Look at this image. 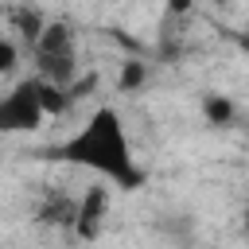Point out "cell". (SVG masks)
Returning <instances> with one entry per match:
<instances>
[{"instance_id": "6da1fadb", "label": "cell", "mask_w": 249, "mask_h": 249, "mask_svg": "<svg viewBox=\"0 0 249 249\" xmlns=\"http://www.w3.org/2000/svg\"><path fill=\"white\" fill-rule=\"evenodd\" d=\"M51 160H62V163H74V167H89L97 179H109L124 191L140 187L144 183V171L132 156V144H128V132L117 117L113 105H101L93 109V117L74 132L66 136L62 144H54L47 152Z\"/></svg>"}, {"instance_id": "7a4b0ae2", "label": "cell", "mask_w": 249, "mask_h": 249, "mask_svg": "<svg viewBox=\"0 0 249 249\" xmlns=\"http://www.w3.org/2000/svg\"><path fill=\"white\" fill-rule=\"evenodd\" d=\"M27 51H31V62H35L39 78L74 89V82L82 74V62H78L82 54H78V31H74L70 19H47Z\"/></svg>"}, {"instance_id": "3957f363", "label": "cell", "mask_w": 249, "mask_h": 249, "mask_svg": "<svg viewBox=\"0 0 249 249\" xmlns=\"http://www.w3.org/2000/svg\"><path fill=\"white\" fill-rule=\"evenodd\" d=\"M43 121H51V113H47V101H43L39 74L23 78L12 93L0 97V132H31Z\"/></svg>"}, {"instance_id": "277c9868", "label": "cell", "mask_w": 249, "mask_h": 249, "mask_svg": "<svg viewBox=\"0 0 249 249\" xmlns=\"http://www.w3.org/2000/svg\"><path fill=\"white\" fill-rule=\"evenodd\" d=\"M113 214V195H109V179H93L89 187L78 191V214H74V226L70 233L78 241H97L105 233V222Z\"/></svg>"}, {"instance_id": "5b68a950", "label": "cell", "mask_w": 249, "mask_h": 249, "mask_svg": "<svg viewBox=\"0 0 249 249\" xmlns=\"http://www.w3.org/2000/svg\"><path fill=\"white\" fill-rule=\"evenodd\" d=\"M74 214H78V191H70L62 183H43L35 191V202H31V222L35 226H43V230H70Z\"/></svg>"}, {"instance_id": "8992f818", "label": "cell", "mask_w": 249, "mask_h": 249, "mask_svg": "<svg viewBox=\"0 0 249 249\" xmlns=\"http://www.w3.org/2000/svg\"><path fill=\"white\" fill-rule=\"evenodd\" d=\"M202 113H206L210 124H233V105L222 93H206L202 97Z\"/></svg>"}, {"instance_id": "52a82bcc", "label": "cell", "mask_w": 249, "mask_h": 249, "mask_svg": "<svg viewBox=\"0 0 249 249\" xmlns=\"http://www.w3.org/2000/svg\"><path fill=\"white\" fill-rule=\"evenodd\" d=\"M144 82V66L140 62H124V70H121V78H117V86H121V93H128V89H136Z\"/></svg>"}, {"instance_id": "ba28073f", "label": "cell", "mask_w": 249, "mask_h": 249, "mask_svg": "<svg viewBox=\"0 0 249 249\" xmlns=\"http://www.w3.org/2000/svg\"><path fill=\"white\" fill-rule=\"evenodd\" d=\"M12 66H16V47H12V39L0 31V78H4Z\"/></svg>"}, {"instance_id": "9c48e42d", "label": "cell", "mask_w": 249, "mask_h": 249, "mask_svg": "<svg viewBox=\"0 0 249 249\" xmlns=\"http://www.w3.org/2000/svg\"><path fill=\"white\" fill-rule=\"evenodd\" d=\"M241 237L249 241V202H245V210H241Z\"/></svg>"}, {"instance_id": "30bf717a", "label": "cell", "mask_w": 249, "mask_h": 249, "mask_svg": "<svg viewBox=\"0 0 249 249\" xmlns=\"http://www.w3.org/2000/svg\"><path fill=\"white\" fill-rule=\"evenodd\" d=\"M206 4H218V8H226V4H233V0H206Z\"/></svg>"}]
</instances>
